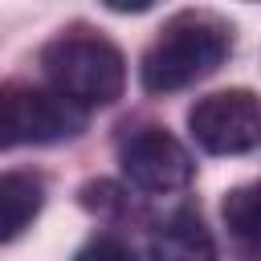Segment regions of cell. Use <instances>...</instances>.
I'll list each match as a JSON object with an SVG mask.
<instances>
[{"label": "cell", "mask_w": 261, "mask_h": 261, "mask_svg": "<svg viewBox=\"0 0 261 261\" xmlns=\"http://www.w3.org/2000/svg\"><path fill=\"white\" fill-rule=\"evenodd\" d=\"M188 130L208 155H245L261 147V98L253 90H216L188 110Z\"/></svg>", "instance_id": "277c9868"}, {"label": "cell", "mask_w": 261, "mask_h": 261, "mask_svg": "<svg viewBox=\"0 0 261 261\" xmlns=\"http://www.w3.org/2000/svg\"><path fill=\"white\" fill-rule=\"evenodd\" d=\"M41 69L49 86L73 106H110L126 86V61L118 45L86 24L61 29L41 49Z\"/></svg>", "instance_id": "7a4b0ae2"}, {"label": "cell", "mask_w": 261, "mask_h": 261, "mask_svg": "<svg viewBox=\"0 0 261 261\" xmlns=\"http://www.w3.org/2000/svg\"><path fill=\"white\" fill-rule=\"evenodd\" d=\"M220 216H224L228 232H232L241 245L261 249V179H253V184H241V188L224 192Z\"/></svg>", "instance_id": "ba28073f"}, {"label": "cell", "mask_w": 261, "mask_h": 261, "mask_svg": "<svg viewBox=\"0 0 261 261\" xmlns=\"http://www.w3.org/2000/svg\"><path fill=\"white\" fill-rule=\"evenodd\" d=\"M122 175L139 192H179L192 179V155L163 126H143L118 147Z\"/></svg>", "instance_id": "5b68a950"}, {"label": "cell", "mask_w": 261, "mask_h": 261, "mask_svg": "<svg viewBox=\"0 0 261 261\" xmlns=\"http://www.w3.org/2000/svg\"><path fill=\"white\" fill-rule=\"evenodd\" d=\"M73 261H139V257L130 253V245H122L118 237L102 232V237H90V241L73 253Z\"/></svg>", "instance_id": "9c48e42d"}, {"label": "cell", "mask_w": 261, "mask_h": 261, "mask_svg": "<svg viewBox=\"0 0 261 261\" xmlns=\"http://www.w3.org/2000/svg\"><path fill=\"white\" fill-rule=\"evenodd\" d=\"M228 53H232V29L216 12L188 8L175 12L147 45L139 61V82L147 94H175L216 73Z\"/></svg>", "instance_id": "6da1fadb"}, {"label": "cell", "mask_w": 261, "mask_h": 261, "mask_svg": "<svg viewBox=\"0 0 261 261\" xmlns=\"http://www.w3.org/2000/svg\"><path fill=\"white\" fill-rule=\"evenodd\" d=\"M155 261H216V241L192 208H175L151 232Z\"/></svg>", "instance_id": "8992f818"}, {"label": "cell", "mask_w": 261, "mask_h": 261, "mask_svg": "<svg viewBox=\"0 0 261 261\" xmlns=\"http://www.w3.org/2000/svg\"><path fill=\"white\" fill-rule=\"evenodd\" d=\"M41 204H45V188H41V179L37 175H24V171H8L4 179H0V208H4V241H16L24 228H29V220L41 212Z\"/></svg>", "instance_id": "52a82bcc"}, {"label": "cell", "mask_w": 261, "mask_h": 261, "mask_svg": "<svg viewBox=\"0 0 261 261\" xmlns=\"http://www.w3.org/2000/svg\"><path fill=\"white\" fill-rule=\"evenodd\" d=\"M0 130L4 147H45V143H65L77 139L86 126V110L61 98L57 90H37V86H4L0 94Z\"/></svg>", "instance_id": "3957f363"}, {"label": "cell", "mask_w": 261, "mask_h": 261, "mask_svg": "<svg viewBox=\"0 0 261 261\" xmlns=\"http://www.w3.org/2000/svg\"><path fill=\"white\" fill-rule=\"evenodd\" d=\"M82 204H86L90 212H106V208H114V204H118V188H114V184H106V179L86 184V188H82Z\"/></svg>", "instance_id": "30bf717a"}]
</instances>
